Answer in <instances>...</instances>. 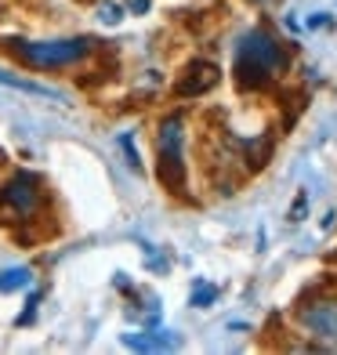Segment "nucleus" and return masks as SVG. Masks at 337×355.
Segmentation results:
<instances>
[{
	"mask_svg": "<svg viewBox=\"0 0 337 355\" xmlns=\"http://www.w3.org/2000/svg\"><path fill=\"white\" fill-rule=\"evenodd\" d=\"M4 51L22 62L26 69L37 73H58V69H76L98 51L94 37H51V40H4Z\"/></svg>",
	"mask_w": 337,
	"mask_h": 355,
	"instance_id": "nucleus-2",
	"label": "nucleus"
},
{
	"mask_svg": "<svg viewBox=\"0 0 337 355\" xmlns=\"http://www.w3.org/2000/svg\"><path fill=\"white\" fill-rule=\"evenodd\" d=\"M47 207V182L29 171V167H15L4 182H0V221L11 225L19 236L26 225H37L44 218Z\"/></svg>",
	"mask_w": 337,
	"mask_h": 355,
	"instance_id": "nucleus-3",
	"label": "nucleus"
},
{
	"mask_svg": "<svg viewBox=\"0 0 337 355\" xmlns=\"http://www.w3.org/2000/svg\"><path fill=\"white\" fill-rule=\"evenodd\" d=\"M0 167H4V153H0Z\"/></svg>",
	"mask_w": 337,
	"mask_h": 355,
	"instance_id": "nucleus-15",
	"label": "nucleus"
},
{
	"mask_svg": "<svg viewBox=\"0 0 337 355\" xmlns=\"http://www.w3.org/2000/svg\"><path fill=\"white\" fill-rule=\"evenodd\" d=\"M29 283H33V268H4L0 272V294H15V290H26Z\"/></svg>",
	"mask_w": 337,
	"mask_h": 355,
	"instance_id": "nucleus-9",
	"label": "nucleus"
},
{
	"mask_svg": "<svg viewBox=\"0 0 337 355\" xmlns=\"http://www.w3.org/2000/svg\"><path fill=\"white\" fill-rule=\"evenodd\" d=\"M120 149L127 153V164H131L135 171H141V159H138V149L131 145V135H120Z\"/></svg>",
	"mask_w": 337,
	"mask_h": 355,
	"instance_id": "nucleus-12",
	"label": "nucleus"
},
{
	"mask_svg": "<svg viewBox=\"0 0 337 355\" xmlns=\"http://www.w3.org/2000/svg\"><path fill=\"white\" fill-rule=\"evenodd\" d=\"M37 304H40V294H33V297L26 301V315H19V327H26V322L33 319V312H37Z\"/></svg>",
	"mask_w": 337,
	"mask_h": 355,
	"instance_id": "nucleus-13",
	"label": "nucleus"
},
{
	"mask_svg": "<svg viewBox=\"0 0 337 355\" xmlns=\"http://www.w3.org/2000/svg\"><path fill=\"white\" fill-rule=\"evenodd\" d=\"M167 330H153V334H123V345L135 352H171L178 348L174 337H164Z\"/></svg>",
	"mask_w": 337,
	"mask_h": 355,
	"instance_id": "nucleus-8",
	"label": "nucleus"
},
{
	"mask_svg": "<svg viewBox=\"0 0 337 355\" xmlns=\"http://www.w3.org/2000/svg\"><path fill=\"white\" fill-rule=\"evenodd\" d=\"M254 4H268V0H254Z\"/></svg>",
	"mask_w": 337,
	"mask_h": 355,
	"instance_id": "nucleus-14",
	"label": "nucleus"
},
{
	"mask_svg": "<svg viewBox=\"0 0 337 355\" xmlns=\"http://www.w3.org/2000/svg\"><path fill=\"white\" fill-rule=\"evenodd\" d=\"M120 19H123V4H116V0H102V4H98V22L116 26Z\"/></svg>",
	"mask_w": 337,
	"mask_h": 355,
	"instance_id": "nucleus-10",
	"label": "nucleus"
},
{
	"mask_svg": "<svg viewBox=\"0 0 337 355\" xmlns=\"http://www.w3.org/2000/svg\"><path fill=\"white\" fill-rule=\"evenodd\" d=\"M156 178L171 196H185L189 189V164H185V116L171 112L159 120L156 131Z\"/></svg>",
	"mask_w": 337,
	"mask_h": 355,
	"instance_id": "nucleus-4",
	"label": "nucleus"
},
{
	"mask_svg": "<svg viewBox=\"0 0 337 355\" xmlns=\"http://www.w3.org/2000/svg\"><path fill=\"white\" fill-rule=\"evenodd\" d=\"M301 330L319 341L323 348H337V297H323V301H309L297 312Z\"/></svg>",
	"mask_w": 337,
	"mask_h": 355,
	"instance_id": "nucleus-5",
	"label": "nucleus"
},
{
	"mask_svg": "<svg viewBox=\"0 0 337 355\" xmlns=\"http://www.w3.org/2000/svg\"><path fill=\"white\" fill-rule=\"evenodd\" d=\"M0 84H4V87H15V91H22V94H33V98L62 102V94H58L55 87L40 84V80H29V76H19V73H11V69H0Z\"/></svg>",
	"mask_w": 337,
	"mask_h": 355,
	"instance_id": "nucleus-7",
	"label": "nucleus"
},
{
	"mask_svg": "<svg viewBox=\"0 0 337 355\" xmlns=\"http://www.w3.org/2000/svg\"><path fill=\"white\" fill-rule=\"evenodd\" d=\"M214 297H218V286H211V283H196V290H192V304L196 309H207Z\"/></svg>",
	"mask_w": 337,
	"mask_h": 355,
	"instance_id": "nucleus-11",
	"label": "nucleus"
},
{
	"mask_svg": "<svg viewBox=\"0 0 337 355\" xmlns=\"http://www.w3.org/2000/svg\"><path fill=\"white\" fill-rule=\"evenodd\" d=\"M286 69H291V51L268 29L258 26V29L239 37L236 55H232V73H236L239 91H261L265 84H272Z\"/></svg>",
	"mask_w": 337,
	"mask_h": 355,
	"instance_id": "nucleus-1",
	"label": "nucleus"
},
{
	"mask_svg": "<svg viewBox=\"0 0 337 355\" xmlns=\"http://www.w3.org/2000/svg\"><path fill=\"white\" fill-rule=\"evenodd\" d=\"M221 80V69L214 66V62H207V58H196L192 66L178 76V84H174V94L178 98H200V94H207L214 84Z\"/></svg>",
	"mask_w": 337,
	"mask_h": 355,
	"instance_id": "nucleus-6",
	"label": "nucleus"
}]
</instances>
